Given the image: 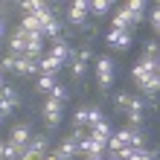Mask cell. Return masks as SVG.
<instances>
[{
	"label": "cell",
	"instance_id": "cell-27",
	"mask_svg": "<svg viewBox=\"0 0 160 160\" xmlns=\"http://www.w3.org/2000/svg\"><path fill=\"white\" fill-rule=\"evenodd\" d=\"M73 128H88V108H79L73 114Z\"/></svg>",
	"mask_w": 160,
	"mask_h": 160
},
{
	"label": "cell",
	"instance_id": "cell-28",
	"mask_svg": "<svg viewBox=\"0 0 160 160\" xmlns=\"http://www.w3.org/2000/svg\"><path fill=\"white\" fill-rule=\"evenodd\" d=\"M84 70H88V64H84V61H79V58L70 61V76H73V79H82Z\"/></svg>",
	"mask_w": 160,
	"mask_h": 160
},
{
	"label": "cell",
	"instance_id": "cell-39",
	"mask_svg": "<svg viewBox=\"0 0 160 160\" xmlns=\"http://www.w3.org/2000/svg\"><path fill=\"white\" fill-rule=\"evenodd\" d=\"M0 160H3V143H0Z\"/></svg>",
	"mask_w": 160,
	"mask_h": 160
},
{
	"label": "cell",
	"instance_id": "cell-20",
	"mask_svg": "<svg viewBox=\"0 0 160 160\" xmlns=\"http://www.w3.org/2000/svg\"><path fill=\"white\" fill-rule=\"evenodd\" d=\"M18 29H23L26 35H32V32H41V26H38V21H35V15H23Z\"/></svg>",
	"mask_w": 160,
	"mask_h": 160
},
{
	"label": "cell",
	"instance_id": "cell-35",
	"mask_svg": "<svg viewBox=\"0 0 160 160\" xmlns=\"http://www.w3.org/2000/svg\"><path fill=\"white\" fill-rule=\"evenodd\" d=\"M3 35H6V18L0 15V41H3Z\"/></svg>",
	"mask_w": 160,
	"mask_h": 160
},
{
	"label": "cell",
	"instance_id": "cell-41",
	"mask_svg": "<svg viewBox=\"0 0 160 160\" xmlns=\"http://www.w3.org/2000/svg\"><path fill=\"white\" fill-rule=\"evenodd\" d=\"M0 125H3V117H0Z\"/></svg>",
	"mask_w": 160,
	"mask_h": 160
},
{
	"label": "cell",
	"instance_id": "cell-9",
	"mask_svg": "<svg viewBox=\"0 0 160 160\" xmlns=\"http://www.w3.org/2000/svg\"><path fill=\"white\" fill-rule=\"evenodd\" d=\"M111 29H117V32H131V29H134V26H131V15H128V9H125V6H117V9H114Z\"/></svg>",
	"mask_w": 160,
	"mask_h": 160
},
{
	"label": "cell",
	"instance_id": "cell-7",
	"mask_svg": "<svg viewBox=\"0 0 160 160\" xmlns=\"http://www.w3.org/2000/svg\"><path fill=\"white\" fill-rule=\"evenodd\" d=\"M143 111H146V102H143V96H131V99H128L125 114H128V119H131V128H137L140 122H143Z\"/></svg>",
	"mask_w": 160,
	"mask_h": 160
},
{
	"label": "cell",
	"instance_id": "cell-33",
	"mask_svg": "<svg viewBox=\"0 0 160 160\" xmlns=\"http://www.w3.org/2000/svg\"><path fill=\"white\" fill-rule=\"evenodd\" d=\"M128 99H131L128 93H122V90H119L117 96H114V108H119V111H125V105H128Z\"/></svg>",
	"mask_w": 160,
	"mask_h": 160
},
{
	"label": "cell",
	"instance_id": "cell-22",
	"mask_svg": "<svg viewBox=\"0 0 160 160\" xmlns=\"http://www.w3.org/2000/svg\"><path fill=\"white\" fill-rule=\"evenodd\" d=\"M21 9H23V15H38V12L47 9V3H44V0H23Z\"/></svg>",
	"mask_w": 160,
	"mask_h": 160
},
{
	"label": "cell",
	"instance_id": "cell-23",
	"mask_svg": "<svg viewBox=\"0 0 160 160\" xmlns=\"http://www.w3.org/2000/svg\"><path fill=\"white\" fill-rule=\"evenodd\" d=\"M157 88H160V76H152L143 88H140V96H152V99H154V96H157Z\"/></svg>",
	"mask_w": 160,
	"mask_h": 160
},
{
	"label": "cell",
	"instance_id": "cell-8",
	"mask_svg": "<svg viewBox=\"0 0 160 160\" xmlns=\"http://www.w3.org/2000/svg\"><path fill=\"white\" fill-rule=\"evenodd\" d=\"M29 137H32V131H29V125H26V122H21V125H15L12 128V134H9V140L6 143H12L15 148H26V143H29Z\"/></svg>",
	"mask_w": 160,
	"mask_h": 160
},
{
	"label": "cell",
	"instance_id": "cell-1",
	"mask_svg": "<svg viewBox=\"0 0 160 160\" xmlns=\"http://www.w3.org/2000/svg\"><path fill=\"white\" fill-rule=\"evenodd\" d=\"M152 76H160V58H143V55H140V58L134 61V67H131V79H134V84L143 88Z\"/></svg>",
	"mask_w": 160,
	"mask_h": 160
},
{
	"label": "cell",
	"instance_id": "cell-34",
	"mask_svg": "<svg viewBox=\"0 0 160 160\" xmlns=\"http://www.w3.org/2000/svg\"><path fill=\"white\" fill-rule=\"evenodd\" d=\"M146 21H148V26H152L154 32L160 29V12H157V9H152V12H148V18H146Z\"/></svg>",
	"mask_w": 160,
	"mask_h": 160
},
{
	"label": "cell",
	"instance_id": "cell-37",
	"mask_svg": "<svg viewBox=\"0 0 160 160\" xmlns=\"http://www.w3.org/2000/svg\"><path fill=\"white\" fill-rule=\"evenodd\" d=\"M102 160H119V157H117V154H108V152H105V157H102Z\"/></svg>",
	"mask_w": 160,
	"mask_h": 160
},
{
	"label": "cell",
	"instance_id": "cell-29",
	"mask_svg": "<svg viewBox=\"0 0 160 160\" xmlns=\"http://www.w3.org/2000/svg\"><path fill=\"white\" fill-rule=\"evenodd\" d=\"M131 44H134V35H131V32H119V41H117V50H119V52H125V50H128Z\"/></svg>",
	"mask_w": 160,
	"mask_h": 160
},
{
	"label": "cell",
	"instance_id": "cell-36",
	"mask_svg": "<svg viewBox=\"0 0 160 160\" xmlns=\"http://www.w3.org/2000/svg\"><path fill=\"white\" fill-rule=\"evenodd\" d=\"M44 160H61V157H58V154L52 152V154H44Z\"/></svg>",
	"mask_w": 160,
	"mask_h": 160
},
{
	"label": "cell",
	"instance_id": "cell-14",
	"mask_svg": "<svg viewBox=\"0 0 160 160\" xmlns=\"http://www.w3.org/2000/svg\"><path fill=\"white\" fill-rule=\"evenodd\" d=\"M58 70H61V64L55 61L52 55H47V52H44L41 58H38V76H55Z\"/></svg>",
	"mask_w": 160,
	"mask_h": 160
},
{
	"label": "cell",
	"instance_id": "cell-40",
	"mask_svg": "<svg viewBox=\"0 0 160 160\" xmlns=\"http://www.w3.org/2000/svg\"><path fill=\"white\" fill-rule=\"evenodd\" d=\"M84 160H102V157H84Z\"/></svg>",
	"mask_w": 160,
	"mask_h": 160
},
{
	"label": "cell",
	"instance_id": "cell-2",
	"mask_svg": "<svg viewBox=\"0 0 160 160\" xmlns=\"http://www.w3.org/2000/svg\"><path fill=\"white\" fill-rule=\"evenodd\" d=\"M114 76H117L114 58H111V55H99L96 58V84L102 90H108L111 84H114Z\"/></svg>",
	"mask_w": 160,
	"mask_h": 160
},
{
	"label": "cell",
	"instance_id": "cell-3",
	"mask_svg": "<svg viewBox=\"0 0 160 160\" xmlns=\"http://www.w3.org/2000/svg\"><path fill=\"white\" fill-rule=\"evenodd\" d=\"M47 55H52V58H55V61H58L61 67H64V64H70L73 58H76V50H73V47H70V41L61 35V38H55V41L50 44Z\"/></svg>",
	"mask_w": 160,
	"mask_h": 160
},
{
	"label": "cell",
	"instance_id": "cell-24",
	"mask_svg": "<svg viewBox=\"0 0 160 160\" xmlns=\"http://www.w3.org/2000/svg\"><path fill=\"white\" fill-rule=\"evenodd\" d=\"M108 12H114V3H108V0H96V3H90V15L102 18V15H108Z\"/></svg>",
	"mask_w": 160,
	"mask_h": 160
},
{
	"label": "cell",
	"instance_id": "cell-30",
	"mask_svg": "<svg viewBox=\"0 0 160 160\" xmlns=\"http://www.w3.org/2000/svg\"><path fill=\"white\" fill-rule=\"evenodd\" d=\"M76 58H79V61H84V64H88V61L93 58V50H90V44H82V47H79V50H76Z\"/></svg>",
	"mask_w": 160,
	"mask_h": 160
},
{
	"label": "cell",
	"instance_id": "cell-15",
	"mask_svg": "<svg viewBox=\"0 0 160 160\" xmlns=\"http://www.w3.org/2000/svg\"><path fill=\"white\" fill-rule=\"evenodd\" d=\"M55 154H58L61 160H73V157H79V146L67 137V140H64V143L58 146V152H55Z\"/></svg>",
	"mask_w": 160,
	"mask_h": 160
},
{
	"label": "cell",
	"instance_id": "cell-4",
	"mask_svg": "<svg viewBox=\"0 0 160 160\" xmlns=\"http://www.w3.org/2000/svg\"><path fill=\"white\" fill-rule=\"evenodd\" d=\"M88 18H90V3L88 0H76V3L67 9V23L70 26H84Z\"/></svg>",
	"mask_w": 160,
	"mask_h": 160
},
{
	"label": "cell",
	"instance_id": "cell-5",
	"mask_svg": "<svg viewBox=\"0 0 160 160\" xmlns=\"http://www.w3.org/2000/svg\"><path fill=\"white\" fill-rule=\"evenodd\" d=\"M23 152L32 154V157H38V160H44V154H50V137L47 134H32Z\"/></svg>",
	"mask_w": 160,
	"mask_h": 160
},
{
	"label": "cell",
	"instance_id": "cell-18",
	"mask_svg": "<svg viewBox=\"0 0 160 160\" xmlns=\"http://www.w3.org/2000/svg\"><path fill=\"white\" fill-rule=\"evenodd\" d=\"M52 88H55V76H38V82H35V90L44 93V96H50Z\"/></svg>",
	"mask_w": 160,
	"mask_h": 160
},
{
	"label": "cell",
	"instance_id": "cell-12",
	"mask_svg": "<svg viewBox=\"0 0 160 160\" xmlns=\"http://www.w3.org/2000/svg\"><path fill=\"white\" fill-rule=\"evenodd\" d=\"M128 9V15H131V26H140L146 21V3L143 0H128V3H122Z\"/></svg>",
	"mask_w": 160,
	"mask_h": 160
},
{
	"label": "cell",
	"instance_id": "cell-10",
	"mask_svg": "<svg viewBox=\"0 0 160 160\" xmlns=\"http://www.w3.org/2000/svg\"><path fill=\"white\" fill-rule=\"evenodd\" d=\"M128 134H131L128 128H119V131H114V134L108 137V143H105V146H108V154H117L119 148H125V146H128Z\"/></svg>",
	"mask_w": 160,
	"mask_h": 160
},
{
	"label": "cell",
	"instance_id": "cell-19",
	"mask_svg": "<svg viewBox=\"0 0 160 160\" xmlns=\"http://www.w3.org/2000/svg\"><path fill=\"white\" fill-rule=\"evenodd\" d=\"M41 35H44V41L50 38V41H55V38H61V23H58V18H55L52 23H47L44 29H41Z\"/></svg>",
	"mask_w": 160,
	"mask_h": 160
},
{
	"label": "cell",
	"instance_id": "cell-17",
	"mask_svg": "<svg viewBox=\"0 0 160 160\" xmlns=\"http://www.w3.org/2000/svg\"><path fill=\"white\" fill-rule=\"evenodd\" d=\"M90 134H93V137H99V140H105V143H108V137L114 134V125H111L108 119H102L96 128H90Z\"/></svg>",
	"mask_w": 160,
	"mask_h": 160
},
{
	"label": "cell",
	"instance_id": "cell-26",
	"mask_svg": "<svg viewBox=\"0 0 160 160\" xmlns=\"http://www.w3.org/2000/svg\"><path fill=\"white\" fill-rule=\"evenodd\" d=\"M102 119H105V117H102V111H99V108H88V131H90V128H96Z\"/></svg>",
	"mask_w": 160,
	"mask_h": 160
},
{
	"label": "cell",
	"instance_id": "cell-11",
	"mask_svg": "<svg viewBox=\"0 0 160 160\" xmlns=\"http://www.w3.org/2000/svg\"><path fill=\"white\" fill-rule=\"evenodd\" d=\"M26 52V32L23 29H15L12 35H9V55H23Z\"/></svg>",
	"mask_w": 160,
	"mask_h": 160
},
{
	"label": "cell",
	"instance_id": "cell-32",
	"mask_svg": "<svg viewBox=\"0 0 160 160\" xmlns=\"http://www.w3.org/2000/svg\"><path fill=\"white\" fill-rule=\"evenodd\" d=\"M0 73H15V55H3L0 58Z\"/></svg>",
	"mask_w": 160,
	"mask_h": 160
},
{
	"label": "cell",
	"instance_id": "cell-38",
	"mask_svg": "<svg viewBox=\"0 0 160 160\" xmlns=\"http://www.w3.org/2000/svg\"><path fill=\"white\" fill-rule=\"evenodd\" d=\"M3 84H6V82H3V73H0V88H3Z\"/></svg>",
	"mask_w": 160,
	"mask_h": 160
},
{
	"label": "cell",
	"instance_id": "cell-31",
	"mask_svg": "<svg viewBox=\"0 0 160 160\" xmlns=\"http://www.w3.org/2000/svg\"><path fill=\"white\" fill-rule=\"evenodd\" d=\"M21 157V148H15L12 143H3V160H18Z\"/></svg>",
	"mask_w": 160,
	"mask_h": 160
},
{
	"label": "cell",
	"instance_id": "cell-25",
	"mask_svg": "<svg viewBox=\"0 0 160 160\" xmlns=\"http://www.w3.org/2000/svg\"><path fill=\"white\" fill-rule=\"evenodd\" d=\"M157 38H148L146 44H143V58H157Z\"/></svg>",
	"mask_w": 160,
	"mask_h": 160
},
{
	"label": "cell",
	"instance_id": "cell-16",
	"mask_svg": "<svg viewBox=\"0 0 160 160\" xmlns=\"http://www.w3.org/2000/svg\"><path fill=\"white\" fill-rule=\"evenodd\" d=\"M0 99H3V102H9L12 108H18V105H21V96H18V90L12 88V84H3V88H0Z\"/></svg>",
	"mask_w": 160,
	"mask_h": 160
},
{
	"label": "cell",
	"instance_id": "cell-21",
	"mask_svg": "<svg viewBox=\"0 0 160 160\" xmlns=\"http://www.w3.org/2000/svg\"><path fill=\"white\" fill-rule=\"evenodd\" d=\"M47 99H52V102H58V105H64V102L70 99V93H67V88H64V84L55 82V88L50 90V96H47Z\"/></svg>",
	"mask_w": 160,
	"mask_h": 160
},
{
	"label": "cell",
	"instance_id": "cell-13",
	"mask_svg": "<svg viewBox=\"0 0 160 160\" xmlns=\"http://www.w3.org/2000/svg\"><path fill=\"white\" fill-rule=\"evenodd\" d=\"M15 73L18 76H38V61L26 58V55H18L15 58Z\"/></svg>",
	"mask_w": 160,
	"mask_h": 160
},
{
	"label": "cell",
	"instance_id": "cell-6",
	"mask_svg": "<svg viewBox=\"0 0 160 160\" xmlns=\"http://www.w3.org/2000/svg\"><path fill=\"white\" fill-rule=\"evenodd\" d=\"M61 114H64V105H58V102H52V99H47L44 102V125L47 128H55L61 122Z\"/></svg>",
	"mask_w": 160,
	"mask_h": 160
}]
</instances>
